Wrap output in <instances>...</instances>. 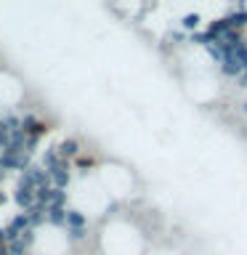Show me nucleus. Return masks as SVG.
<instances>
[{
	"label": "nucleus",
	"mask_w": 247,
	"mask_h": 255,
	"mask_svg": "<svg viewBox=\"0 0 247 255\" xmlns=\"http://www.w3.org/2000/svg\"><path fill=\"white\" fill-rule=\"evenodd\" d=\"M24 213H27L29 226L35 229V231H37L40 226H45V223H48V207H45V205H40V202H35V205L29 207V210H24Z\"/></svg>",
	"instance_id": "7"
},
{
	"label": "nucleus",
	"mask_w": 247,
	"mask_h": 255,
	"mask_svg": "<svg viewBox=\"0 0 247 255\" xmlns=\"http://www.w3.org/2000/svg\"><path fill=\"white\" fill-rule=\"evenodd\" d=\"M167 40H170L173 45H183V43L189 40V35H186L183 29H175V32H170V37H167Z\"/></svg>",
	"instance_id": "20"
},
{
	"label": "nucleus",
	"mask_w": 247,
	"mask_h": 255,
	"mask_svg": "<svg viewBox=\"0 0 247 255\" xmlns=\"http://www.w3.org/2000/svg\"><path fill=\"white\" fill-rule=\"evenodd\" d=\"M35 237H37V231H35V229H27V231H24V234H21L19 239H21V245L29 250V247L35 245Z\"/></svg>",
	"instance_id": "21"
},
{
	"label": "nucleus",
	"mask_w": 247,
	"mask_h": 255,
	"mask_svg": "<svg viewBox=\"0 0 247 255\" xmlns=\"http://www.w3.org/2000/svg\"><path fill=\"white\" fill-rule=\"evenodd\" d=\"M229 29H231V24H229V19H226V16H223V19H213L210 24H207V32H210V35H213L215 40H218V37H223Z\"/></svg>",
	"instance_id": "11"
},
{
	"label": "nucleus",
	"mask_w": 247,
	"mask_h": 255,
	"mask_svg": "<svg viewBox=\"0 0 247 255\" xmlns=\"http://www.w3.org/2000/svg\"><path fill=\"white\" fill-rule=\"evenodd\" d=\"M226 19L231 24V29H237V32H245L247 29V8H231V11H226Z\"/></svg>",
	"instance_id": "9"
},
{
	"label": "nucleus",
	"mask_w": 247,
	"mask_h": 255,
	"mask_svg": "<svg viewBox=\"0 0 247 255\" xmlns=\"http://www.w3.org/2000/svg\"><path fill=\"white\" fill-rule=\"evenodd\" d=\"M3 255H8V253H5V250H3Z\"/></svg>",
	"instance_id": "27"
},
{
	"label": "nucleus",
	"mask_w": 247,
	"mask_h": 255,
	"mask_svg": "<svg viewBox=\"0 0 247 255\" xmlns=\"http://www.w3.org/2000/svg\"><path fill=\"white\" fill-rule=\"evenodd\" d=\"M56 149H59V154H61V159H77L80 157V149H83V143H80L77 138H64V141H59L56 143Z\"/></svg>",
	"instance_id": "6"
},
{
	"label": "nucleus",
	"mask_w": 247,
	"mask_h": 255,
	"mask_svg": "<svg viewBox=\"0 0 247 255\" xmlns=\"http://www.w3.org/2000/svg\"><path fill=\"white\" fill-rule=\"evenodd\" d=\"M242 115H247V101L242 104Z\"/></svg>",
	"instance_id": "26"
},
{
	"label": "nucleus",
	"mask_w": 247,
	"mask_h": 255,
	"mask_svg": "<svg viewBox=\"0 0 247 255\" xmlns=\"http://www.w3.org/2000/svg\"><path fill=\"white\" fill-rule=\"evenodd\" d=\"M59 162H61V154H59V149H56V146L45 149V151H43V157H40V165H43L45 170H51V167H56Z\"/></svg>",
	"instance_id": "12"
},
{
	"label": "nucleus",
	"mask_w": 247,
	"mask_h": 255,
	"mask_svg": "<svg viewBox=\"0 0 247 255\" xmlns=\"http://www.w3.org/2000/svg\"><path fill=\"white\" fill-rule=\"evenodd\" d=\"M67 210L69 207H56V205L48 207V226H56V229L67 226Z\"/></svg>",
	"instance_id": "10"
},
{
	"label": "nucleus",
	"mask_w": 247,
	"mask_h": 255,
	"mask_svg": "<svg viewBox=\"0 0 247 255\" xmlns=\"http://www.w3.org/2000/svg\"><path fill=\"white\" fill-rule=\"evenodd\" d=\"M48 175H51L53 189H67L69 183H72V165L67 162V159H61L56 167H51V170H48Z\"/></svg>",
	"instance_id": "4"
},
{
	"label": "nucleus",
	"mask_w": 247,
	"mask_h": 255,
	"mask_svg": "<svg viewBox=\"0 0 247 255\" xmlns=\"http://www.w3.org/2000/svg\"><path fill=\"white\" fill-rule=\"evenodd\" d=\"M234 56H237V61L242 64V72H247V40L234 51Z\"/></svg>",
	"instance_id": "19"
},
{
	"label": "nucleus",
	"mask_w": 247,
	"mask_h": 255,
	"mask_svg": "<svg viewBox=\"0 0 247 255\" xmlns=\"http://www.w3.org/2000/svg\"><path fill=\"white\" fill-rule=\"evenodd\" d=\"M3 154V165H5V173H24L27 167L32 165V154L29 151H0Z\"/></svg>",
	"instance_id": "2"
},
{
	"label": "nucleus",
	"mask_w": 247,
	"mask_h": 255,
	"mask_svg": "<svg viewBox=\"0 0 247 255\" xmlns=\"http://www.w3.org/2000/svg\"><path fill=\"white\" fill-rule=\"evenodd\" d=\"M0 173H5V165H3V154H0Z\"/></svg>",
	"instance_id": "25"
},
{
	"label": "nucleus",
	"mask_w": 247,
	"mask_h": 255,
	"mask_svg": "<svg viewBox=\"0 0 247 255\" xmlns=\"http://www.w3.org/2000/svg\"><path fill=\"white\" fill-rule=\"evenodd\" d=\"M27 255H32V253H27Z\"/></svg>",
	"instance_id": "29"
},
{
	"label": "nucleus",
	"mask_w": 247,
	"mask_h": 255,
	"mask_svg": "<svg viewBox=\"0 0 247 255\" xmlns=\"http://www.w3.org/2000/svg\"><path fill=\"white\" fill-rule=\"evenodd\" d=\"M197 27H199V13H183L181 16V29L183 32H191V35H194Z\"/></svg>",
	"instance_id": "14"
},
{
	"label": "nucleus",
	"mask_w": 247,
	"mask_h": 255,
	"mask_svg": "<svg viewBox=\"0 0 247 255\" xmlns=\"http://www.w3.org/2000/svg\"><path fill=\"white\" fill-rule=\"evenodd\" d=\"M67 202H69L67 189H53V202H51V205H56V207H67Z\"/></svg>",
	"instance_id": "16"
},
{
	"label": "nucleus",
	"mask_w": 247,
	"mask_h": 255,
	"mask_svg": "<svg viewBox=\"0 0 247 255\" xmlns=\"http://www.w3.org/2000/svg\"><path fill=\"white\" fill-rule=\"evenodd\" d=\"M218 69H221L223 77H234V80H239V75H242V64L237 61L234 51H223V61L218 64Z\"/></svg>",
	"instance_id": "5"
},
{
	"label": "nucleus",
	"mask_w": 247,
	"mask_h": 255,
	"mask_svg": "<svg viewBox=\"0 0 247 255\" xmlns=\"http://www.w3.org/2000/svg\"><path fill=\"white\" fill-rule=\"evenodd\" d=\"M237 88H242V91H247V72H242V75H239V80H237Z\"/></svg>",
	"instance_id": "23"
},
{
	"label": "nucleus",
	"mask_w": 247,
	"mask_h": 255,
	"mask_svg": "<svg viewBox=\"0 0 247 255\" xmlns=\"http://www.w3.org/2000/svg\"><path fill=\"white\" fill-rule=\"evenodd\" d=\"M13 202L21 207V213H24V210H29V207L35 205V191L16 183V189H13Z\"/></svg>",
	"instance_id": "8"
},
{
	"label": "nucleus",
	"mask_w": 247,
	"mask_h": 255,
	"mask_svg": "<svg viewBox=\"0 0 247 255\" xmlns=\"http://www.w3.org/2000/svg\"><path fill=\"white\" fill-rule=\"evenodd\" d=\"M0 255H3V250H0Z\"/></svg>",
	"instance_id": "28"
},
{
	"label": "nucleus",
	"mask_w": 247,
	"mask_h": 255,
	"mask_svg": "<svg viewBox=\"0 0 247 255\" xmlns=\"http://www.w3.org/2000/svg\"><path fill=\"white\" fill-rule=\"evenodd\" d=\"M93 165H96V162H93V157H83V154H80V157L75 159V167H77L80 173H88Z\"/></svg>",
	"instance_id": "17"
},
{
	"label": "nucleus",
	"mask_w": 247,
	"mask_h": 255,
	"mask_svg": "<svg viewBox=\"0 0 247 255\" xmlns=\"http://www.w3.org/2000/svg\"><path fill=\"white\" fill-rule=\"evenodd\" d=\"M69 231V242H85L88 239V226L85 229H67Z\"/></svg>",
	"instance_id": "18"
},
{
	"label": "nucleus",
	"mask_w": 247,
	"mask_h": 255,
	"mask_svg": "<svg viewBox=\"0 0 247 255\" xmlns=\"http://www.w3.org/2000/svg\"><path fill=\"white\" fill-rule=\"evenodd\" d=\"M189 40H191V43H194V45H202V48H210L213 43H215V37L210 35V32H194V35H189Z\"/></svg>",
	"instance_id": "15"
},
{
	"label": "nucleus",
	"mask_w": 247,
	"mask_h": 255,
	"mask_svg": "<svg viewBox=\"0 0 247 255\" xmlns=\"http://www.w3.org/2000/svg\"><path fill=\"white\" fill-rule=\"evenodd\" d=\"M85 226H88L85 213H80V210H67V229H85Z\"/></svg>",
	"instance_id": "13"
},
{
	"label": "nucleus",
	"mask_w": 247,
	"mask_h": 255,
	"mask_svg": "<svg viewBox=\"0 0 247 255\" xmlns=\"http://www.w3.org/2000/svg\"><path fill=\"white\" fill-rule=\"evenodd\" d=\"M16 183H19V186H27V189H45V186H53L51 183V175H48V170L40 162H32L27 170L24 173H19L16 175Z\"/></svg>",
	"instance_id": "1"
},
{
	"label": "nucleus",
	"mask_w": 247,
	"mask_h": 255,
	"mask_svg": "<svg viewBox=\"0 0 247 255\" xmlns=\"http://www.w3.org/2000/svg\"><path fill=\"white\" fill-rule=\"evenodd\" d=\"M8 247V237H5V226L0 229V250H5Z\"/></svg>",
	"instance_id": "24"
},
{
	"label": "nucleus",
	"mask_w": 247,
	"mask_h": 255,
	"mask_svg": "<svg viewBox=\"0 0 247 255\" xmlns=\"http://www.w3.org/2000/svg\"><path fill=\"white\" fill-rule=\"evenodd\" d=\"M21 130L27 133L29 138H37V141H40V138L48 133V123H45V120H40L35 112H29V115L21 117Z\"/></svg>",
	"instance_id": "3"
},
{
	"label": "nucleus",
	"mask_w": 247,
	"mask_h": 255,
	"mask_svg": "<svg viewBox=\"0 0 247 255\" xmlns=\"http://www.w3.org/2000/svg\"><path fill=\"white\" fill-rule=\"evenodd\" d=\"M159 53H173V45H170V40H162V43H159Z\"/></svg>",
	"instance_id": "22"
}]
</instances>
